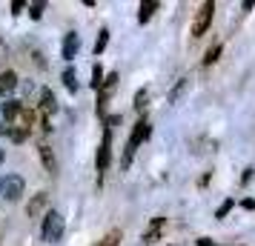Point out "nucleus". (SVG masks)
Wrapping results in <instances>:
<instances>
[{"label": "nucleus", "mask_w": 255, "mask_h": 246, "mask_svg": "<svg viewBox=\"0 0 255 246\" xmlns=\"http://www.w3.org/2000/svg\"><path fill=\"white\" fill-rule=\"evenodd\" d=\"M149 132H152V126L143 120V117H140L138 123L132 126V135H129V143H127V152H124V161H121V169H127V166L132 164V158H135V152H138V146L149 138Z\"/></svg>", "instance_id": "nucleus-1"}, {"label": "nucleus", "mask_w": 255, "mask_h": 246, "mask_svg": "<svg viewBox=\"0 0 255 246\" xmlns=\"http://www.w3.org/2000/svg\"><path fill=\"white\" fill-rule=\"evenodd\" d=\"M63 229H66V223H63L60 212H49L46 218H43V241L46 244H60Z\"/></svg>", "instance_id": "nucleus-2"}, {"label": "nucleus", "mask_w": 255, "mask_h": 246, "mask_svg": "<svg viewBox=\"0 0 255 246\" xmlns=\"http://www.w3.org/2000/svg\"><path fill=\"white\" fill-rule=\"evenodd\" d=\"M23 177L20 175H6V177H0V195L9 200V203H17V200L23 198Z\"/></svg>", "instance_id": "nucleus-3"}, {"label": "nucleus", "mask_w": 255, "mask_h": 246, "mask_svg": "<svg viewBox=\"0 0 255 246\" xmlns=\"http://www.w3.org/2000/svg\"><path fill=\"white\" fill-rule=\"evenodd\" d=\"M212 14H215V3H212V0L201 3L195 20H192V37H204L207 35V29L212 26Z\"/></svg>", "instance_id": "nucleus-4"}, {"label": "nucleus", "mask_w": 255, "mask_h": 246, "mask_svg": "<svg viewBox=\"0 0 255 246\" xmlns=\"http://www.w3.org/2000/svg\"><path fill=\"white\" fill-rule=\"evenodd\" d=\"M112 161V132H104V141H101V149H98V158H95V166L98 172H106V166Z\"/></svg>", "instance_id": "nucleus-5"}, {"label": "nucleus", "mask_w": 255, "mask_h": 246, "mask_svg": "<svg viewBox=\"0 0 255 246\" xmlns=\"http://www.w3.org/2000/svg\"><path fill=\"white\" fill-rule=\"evenodd\" d=\"M163 226H166V218H155V221L149 223V229L143 232V246H152V244H158L161 241V235H163Z\"/></svg>", "instance_id": "nucleus-6"}, {"label": "nucleus", "mask_w": 255, "mask_h": 246, "mask_svg": "<svg viewBox=\"0 0 255 246\" xmlns=\"http://www.w3.org/2000/svg\"><path fill=\"white\" fill-rule=\"evenodd\" d=\"M20 112H23V103H20V100H6V103L0 106V115H3V123H14Z\"/></svg>", "instance_id": "nucleus-7"}, {"label": "nucleus", "mask_w": 255, "mask_h": 246, "mask_svg": "<svg viewBox=\"0 0 255 246\" xmlns=\"http://www.w3.org/2000/svg\"><path fill=\"white\" fill-rule=\"evenodd\" d=\"M78 49H81V35L78 32H69V35L63 37V60H72L78 55Z\"/></svg>", "instance_id": "nucleus-8"}, {"label": "nucleus", "mask_w": 255, "mask_h": 246, "mask_svg": "<svg viewBox=\"0 0 255 246\" xmlns=\"http://www.w3.org/2000/svg\"><path fill=\"white\" fill-rule=\"evenodd\" d=\"M46 203H49V195H46V192H37L35 198L29 200V206H26V215H29V218H37L40 212L46 209Z\"/></svg>", "instance_id": "nucleus-9"}, {"label": "nucleus", "mask_w": 255, "mask_h": 246, "mask_svg": "<svg viewBox=\"0 0 255 246\" xmlns=\"http://www.w3.org/2000/svg\"><path fill=\"white\" fill-rule=\"evenodd\" d=\"M40 109H43V115H55L58 112V97L52 89H40Z\"/></svg>", "instance_id": "nucleus-10"}, {"label": "nucleus", "mask_w": 255, "mask_h": 246, "mask_svg": "<svg viewBox=\"0 0 255 246\" xmlns=\"http://www.w3.org/2000/svg\"><path fill=\"white\" fill-rule=\"evenodd\" d=\"M17 89V75H14L12 69H6V72H0V94L6 97L9 92H14Z\"/></svg>", "instance_id": "nucleus-11"}, {"label": "nucleus", "mask_w": 255, "mask_h": 246, "mask_svg": "<svg viewBox=\"0 0 255 246\" xmlns=\"http://www.w3.org/2000/svg\"><path fill=\"white\" fill-rule=\"evenodd\" d=\"M37 152H40V161H43V166H46V172H49V175H55V172H58V161H55L52 149H49L46 143H40V146H37Z\"/></svg>", "instance_id": "nucleus-12"}, {"label": "nucleus", "mask_w": 255, "mask_h": 246, "mask_svg": "<svg viewBox=\"0 0 255 246\" xmlns=\"http://www.w3.org/2000/svg\"><path fill=\"white\" fill-rule=\"evenodd\" d=\"M158 12V3L155 0H146V3H140V9H138V20L140 23H149V17Z\"/></svg>", "instance_id": "nucleus-13"}, {"label": "nucleus", "mask_w": 255, "mask_h": 246, "mask_svg": "<svg viewBox=\"0 0 255 246\" xmlns=\"http://www.w3.org/2000/svg\"><path fill=\"white\" fill-rule=\"evenodd\" d=\"M63 86H66V89H69L72 94L78 92V72L72 69V66H69L66 72H63Z\"/></svg>", "instance_id": "nucleus-14"}, {"label": "nucleus", "mask_w": 255, "mask_h": 246, "mask_svg": "<svg viewBox=\"0 0 255 246\" xmlns=\"http://www.w3.org/2000/svg\"><path fill=\"white\" fill-rule=\"evenodd\" d=\"M106 46H109V29H101V32H98V40H95V58L104 55Z\"/></svg>", "instance_id": "nucleus-15"}, {"label": "nucleus", "mask_w": 255, "mask_h": 246, "mask_svg": "<svg viewBox=\"0 0 255 246\" xmlns=\"http://www.w3.org/2000/svg\"><path fill=\"white\" fill-rule=\"evenodd\" d=\"M104 78H106L104 66H101V63H95V66H92V89H95V92L104 86Z\"/></svg>", "instance_id": "nucleus-16"}, {"label": "nucleus", "mask_w": 255, "mask_h": 246, "mask_svg": "<svg viewBox=\"0 0 255 246\" xmlns=\"http://www.w3.org/2000/svg\"><path fill=\"white\" fill-rule=\"evenodd\" d=\"M186 86H189V78H181V81H178V86L169 92V103H178V100H181V94L186 92Z\"/></svg>", "instance_id": "nucleus-17"}, {"label": "nucleus", "mask_w": 255, "mask_h": 246, "mask_svg": "<svg viewBox=\"0 0 255 246\" xmlns=\"http://www.w3.org/2000/svg\"><path fill=\"white\" fill-rule=\"evenodd\" d=\"M146 100H149V92H146V89H138V92H135V112H143V109H146Z\"/></svg>", "instance_id": "nucleus-18"}, {"label": "nucleus", "mask_w": 255, "mask_h": 246, "mask_svg": "<svg viewBox=\"0 0 255 246\" xmlns=\"http://www.w3.org/2000/svg\"><path fill=\"white\" fill-rule=\"evenodd\" d=\"M121 238H124V235H121V229H112V232L101 241V246H118V244H121Z\"/></svg>", "instance_id": "nucleus-19"}, {"label": "nucleus", "mask_w": 255, "mask_h": 246, "mask_svg": "<svg viewBox=\"0 0 255 246\" xmlns=\"http://www.w3.org/2000/svg\"><path fill=\"white\" fill-rule=\"evenodd\" d=\"M43 9H46V3H29V17L32 20H40L43 17Z\"/></svg>", "instance_id": "nucleus-20"}, {"label": "nucleus", "mask_w": 255, "mask_h": 246, "mask_svg": "<svg viewBox=\"0 0 255 246\" xmlns=\"http://www.w3.org/2000/svg\"><path fill=\"white\" fill-rule=\"evenodd\" d=\"M232 206H235V200H232V198H230V200H224V203L218 206V212H215V218H218V221H221V218H227Z\"/></svg>", "instance_id": "nucleus-21"}, {"label": "nucleus", "mask_w": 255, "mask_h": 246, "mask_svg": "<svg viewBox=\"0 0 255 246\" xmlns=\"http://www.w3.org/2000/svg\"><path fill=\"white\" fill-rule=\"evenodd\" d=\"M218 55H221V43H218V46H212V49L207 52V58H204V66H212V63L218 60Z\"/></svg>", "instance_id": "nucleus-22"}, {"label": "nucleus", "mask_w": 255, "mask_h": 246, "mask_svg": "<svg viewBox=\"0 0 255 246\" xmlns=\"http://www.w3.org/2000/svg\"><path fill=\"white\" fill-rule=\"evenodd\" d=\"M104 123H106V129L112 132V126H118V123H121V115H109V117L104 120Z\"/></svg>", "instance_id": "nucleus-23"}, {"label": "nucleus", "mask_w": 255, "mask_h": 246, "mask_svg": "<svg viewBox=\"0 0 255 246\" xmlns=\"http://www.w3.org/2000/svg\"><path fill=\"white\" fill-rule=\"evenodd\" d=\"M23 9H26V3H23V0H14V3H12V14H20Z\"/></svg>", "instance_id": "nucleus-24"}, {"label": "nucleus", "mask_w": 255, "mask_h": 246, "mask_svg": "<svg viewBox=\"0 0 255 246\" xmlns=\"http://www.w3.org/2000/svg\"><path fill=\"white\" fill-rule=\"evenodd\" d=\"M23 94H26V97H32V94H35V83H32V81L23 83Z\"/></svg>", "instance_id": "nucleus-25"}, {"label": "nucleus", "mask_w": 255, "mask_h": 246, "mask_svg": "<svg viewBox=\"0 0 255 246\" xmlns=\"http://www.w3.org/2000/svg\"><path fill=\"white\" fill-rule=\"evenodd\" d=\"M253 172H255V169H247V172H244V177H241L244 183H250V180H253Z\"/></svg>", "instance_id": "nucleus-26"}, {"label": "nucleus", "mask_w": 255, "mask_h": 246, "mask_svg": "<svg viewBox=\"0 0 255 246\" xmlns=\"http://www.w3.org/2000/svg\"><path fill=\"white\" fill-rule=\"evenodd\" d=\"M198 246H215V244H212L209 238H198Z\"/></svg>", "instance_id": "nucleus-27"}, {"label": "nucleus", "mask_w": 255, "mask_h": 246, "mask_svg": "<svg viewBox=\"0 0 255 246\" xmlns=\"http://www.w3.org/2000/svg\"><path fill=\"white\" fill-rule=\"evenodd\" d=\"M244 209H255V200H253V198H247V200H244Z\"/></svg>", "instance_id": "nucleus-28"}, {"label": "nucleus", "mask_w": 255, "mask_h": 246, "mask_svg": "<svg viewBox=\"0 0 255 246\" xmlns=\"http://www.w3.org/2000/svg\"><path fill=\"white\" fill-rule=\"evenodd\" d=\"M6 58V49H3V40H0V60Z\"/></svg>", "instance_id": "nucleus-29"}, {"label": "nucleus", "mask_w": 255, "mask_h": 246, "mask_svg": "<svg viewBox=\"0 0 255 246\" xmlns=\"http://www.w3.org/2000/svg\"><path fill=\"white\" fill-rule=\"evenodd\" d=\"M3 161H6V149H3V146H0V164H3Z\"/></svg>", "instance_id": "nucleus-30"}]
</instances>
